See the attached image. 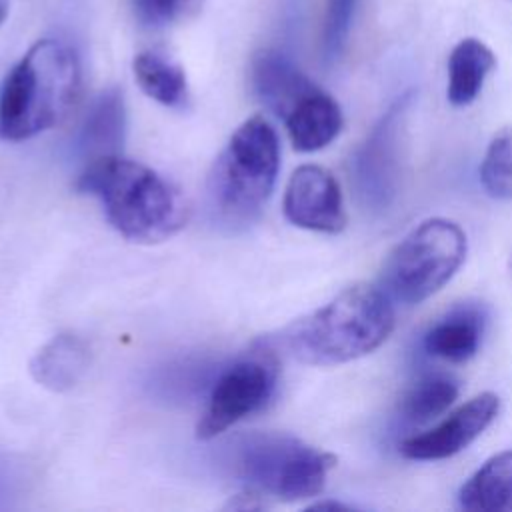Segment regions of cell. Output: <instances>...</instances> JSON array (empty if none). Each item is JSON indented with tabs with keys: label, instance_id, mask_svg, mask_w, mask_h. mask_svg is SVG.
<instances>
[{
	"label": "cell",
	"instance_id": "603a6c76",
	"mask_svg": "<svg viewBox=\"0 0 512 512\" xmlns=\"http://www.w3.org/2000/svg\"><path fill=\"white\" fill-rule=\"evenodd\" d=\"M8 16V0H0V24L6 20Z\"/></svg>",
	"mask_w": 512,
	"mask_h": 512
},
{
	"label": "cell",
	"instance_id": "5bb4252c",
	"mask_svg": "<svg viewBox=\"0 0 512 512\" xmlns=\"http://www.w3.org/2000/svg\"><path fill=\"white\" fill-rule=\"evenodd\" d=\"M298 152H316L328 146L342 130L344 116L338 102L316 86L282 120Z\"/></svg>",
	"mask_w": 512,
	"mask_h": 512
},
{
	"label": "cell",
	"instance_id": "ba28073f",
	"mask_svg": "<svg viewBox=\"0 0 512 512\" xmlns=\"http://www.w3.org/2000/svg\"><path fill=\"white\" fill-rule=\"evenodd\" d=\"M412 94H402L374 124L352 160L356 190L372 210L388 208L400 184L402 126Z\"/></svg>",
	"mask_w": 512,
	"mask_h": 512
},
{
	"label": "cell",
	"instance_id": "ffe728a7",
	"mask_svg": "<svg viewBox=\"0 0 512 512\" xmlns=\"http://www.w3.org/2000/svg\"><path fill=\"white\" fill-rule=\"evenodd\" d=\"M480 182L488 196L512 200V126L490 140L480 162Z\"/></svg>",
	"mask_w": 512,
	"mask_h": 512
},
{
	"label": "cell",
	"instance_id": "7402d4cb",
	"mask_svg": "<svg viewBox=\"0 0 512 512\" xmlns=\"http://www.w3.org/2000/svg\"><path fill=\"white\" fill-rule=\"evenodd\" d=\"M138 20L152 28H166L194 18L204 0H130Z\"/></svg>",
	"mask_w": 512,
	"mask_h": 512
},
{
	"label": "cell",
	"instance_id": "6da1fadb",
	"mask_svg": "<svg viewBox=\"0 0 512 512\" xmlns=\"http://www.w3.org/2000/svg\"><path fill=\"white\" fill-rule=\"evenodd\" d=\"M394 322V304L386 290L378 284L356 282L324 306L294 320L280 334V344L302 364L336 366L382 346Z\"/></svg>",
	"mask_w": 512,
	"mask_h": 512
},
{
	"label": "cell",
	"instance_id": "30bf717a",
	"mask_svg": "<svg viewBox=\"0 0 512 512\" xmlns=\"http://www.w3.org/2000/svg\"><path fill=\"white\" fill-rule=\"evenodd\" d=\"M500 398L494 392H480L434 428L414 434L400 444L408 460H444L470 446L500 414Z\"/></svg>",
	"mask_w": 512,
	"mask_h": 512
},
{
	"label": "cell",
	"instance_id": "52a82bcc",
	"mask_svg": "<svg viewBox=\"0 0 512 512\" xmlns=\"http://www.w3.org/2000/svg\"><path fill=\"white\" fill-rule=\"evenodd\" d=\"M278 364L270 350L244 354L218 370L196 424L198 440H212L238 422L262 412L274 398Z\"/></svg>",
	"mask_w": 512,
	"mask_h": 512
},
{
	"label": "cell",
	"instance_id": "ac0fdd59",
	"mask_svg": "<svg viewBox=\"0 0 512 512\" xmlns=\"http://www.w3.org/2000/svg\"><path fill=\"white\" fill-rule=\"evenodd\" d=\"M132 72L140 90L162 106L184 108L188 104L186 74L168 56L154 50L140 52L134 56Z\"/></svg>",
	"mask_w": 512,
	"mask_h": 512
},
{
	"label": "cell",
	"instance_id": "8fae6325",
	"mask_svg": "<svg viewBox=\"0 0 512 512\" xmlns=\"http://www.w3.org/2000/svg\"><path fill=\"white\" fill-rule=\"evenodd\" d=\"M250 82L256 98L280 120L318 86L286 54L276 50H262L254 56Z\"/></svg>",
	"mask_w": 512,
	"mask_h": 512
},
{
	"label": "cell",
	"instance_id": "9c48e42d",
	"mask_svg": "<svg viewBox=\"0 0 512 512\" xmlns=\"http://www.w3.org/2000/svg\"><path fill=\"white\" fill-rule=\"evenodd\" d=\"M282 210L290 224L312 232L338 234L348 222L338 180L318 164H302L292 172Z\"/></svg>",
	"mask_w": 512,
	"mask_h": 512
},
{
	"label": "cell",
	"instance_id": "5b68a950",
	"mask_svg": "<svg viewBox=\"0 0 512 512\" xmlns=\"http://www.w3.org/2000/svg\"><path fill=\"white\" fill-rule=\"evenodd\" d=\"M232 462L246 496L282 502L318 496L336 466L330 452L284 432H256L242 438Z\"/></svg>",
	"mask_w": 512,
	"mask_h": 512
},
{
	"label": "cell",
	"instance_id": "8992f818",
	"mask_svg": "<svg viewBox=\"0 0 512 512\" xmlns=\"http://www.w3.org/2000/svg\"><path fill=\"white\" fill-rule=\"evenodd\" d=\"M468 252L466 232L448 218H428L414 226L390 252L380 286L392 300L420 304L442 290Z\"/></svg>",
	"mask_w": 512,
	"mask_h": 512
},
{
	"label": "cell",
	"instance_id": "9a60e30c",
	"mask_svg": "<svg viewBox=\"0 0 512 512\" xmlns=\"http://www.w3.org/2000/svg\"><path fill=\"white\" fill-rule=\"evenodd\" d=\"M482 332V312L476 308H458L432 324L424 334L422 344L430 356L458 364L478 352Z\"/></svg>",
	"mask_w": 512,
	"mask_h": 512
},
{
	"label": "cell",
	"instance_id": "d6986e66",
	"mask_svg": "<svg viewBox=\"0 0 512 512\" xmlns=\"http://www.w3.org/2000/svg\"><path fill=\"white\" fill-rule=\"evenodd\" d=\"M458 398V382L444 374H428L408 388L400 414L412 424H424L444 414Z\"/></svg>",
	"mask_w": 512,
	"mask_h": 512
},
{
	"label": "cell",
	"instance_id": "2e32d148",
	"mask_svg": "<svg viewBox=\"0 0 512 512\" xmlns=\"http://www.w3.org/2000/svg\"><path fill=\"white\" fill-rule=\"evenodd\" d=\"M458 502L476 512H512V448L490 456L462 484Z\"/></svg>",
	"mask_w": 512,
	"mask_h": 512
},
{
	"label": "cell",
	"instance_id": "7a4b0ae2",
	"mask_svg": "<svg viewBox=\"0 0 512 512\" xmlns=\"http://www.w3.org/2000/svg\"><path fill=\"white\" fill-rule=\"evenodd\" d=\"M76 186L96 196L112 228L132 242H162L174 236L188 218L178 188L156 170L122 154L84 164Z\"/></svg>",
	"mask_w": 512,
	"mask_h": 512
},
{
	"label": "cell",
	"instance_id": "3957f363",
	"mask_svg": "<svg viewBox=\"0 0 512 512\" xmlns=\"http://www.w3.org/2000/svg\"><path fill=\"white\" fill-rule=\"evenodd\" d=\"M80 92V60L60 40L42 38L10 68L0 86V138L22 142L56 126Z\"/></svg>",
	"mask_w": 512,
	"mask_h": 512
},
{
	"label": "cell",
	"instance_id": "4fadbf2b",
	"mask_svg": "<svg viewBox=\"0 0 512 512\" xmlns=\"http://www.w3.org/2000/svg\"><path fill=\"white\" fill-rule=\"evenodd\" d=\"M90 366V346L74 332L52 336L30 360L32 378L46 390L68 392L80 384Z\"/></svg>",
	"mask_w": 512,
	"mask_h": 512
},
{
	"label": "cell",
	"instance_id": "e0dca14e",
	"mask_svg": "<svg viewBox=\"0 0 512 512\" xmlns=\"http://www.w3.org/2000/svg\"><path fill=\"white\" fill-rule=\"evenodd\" d=\"M496 66L494 52L478 38H462L448 56L446 96L452 106L472 104Z\"/></svg>",
	"mask_w": 512,
	"mask_h": 512
},
{
	"label": "cell",
	"instance_id": "7c38bea8",
	"mask_svg": "<svg viewBox=\"0 0 512 512\" xmlns=\"http://www.w3.org/2000/svg\"><path fill=\"white\" fill-rule=\"evenodd\" d=\"M126 134V106L118 88H108L88 108L78 134L76 154L84 164L122 152Z\"/></svg>",
	"mask_w": 512,
	"mask_h": 512
},
{
	"label": "cell",
	"instance_id": "277c9868",
	"mask_svg": "<svg viewBox=\"0 0 512 512\" xmlns=\"http://www.w3.org/2000/svg\"><path fill=\"white\" fill-rule=\"evenodd\" d=\"M280 170V140L262 116L244 120L206 180V200L212 218L230 230L252 224L266 206Z\"/></svg>",
	"mask_w": 512,
	"mask_h": 512
},
{
	"label": "cell",
	"instance_id": "44dd1931",
	"mask_svg": "<svg viewBox=\"0 0 512 512\" xmlns=\"http://www.w3.org/2000/svg\"><path fill=\"white\" fill-rule=\"evenodd\" d=\"M360 0H326L322 26V58L332 62L340 56L352 28Z\"/></svg>",
	"mask_w": 512,
	"mask_h": 512
}]
</instances>
